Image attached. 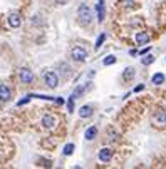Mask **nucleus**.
Here are the masks:
<instances>
[{
	"instance_id": "f257e3e1",
	"label": "nucleus",
	"mask_w": 166,
	"mask_h": 169,
	"mask_svg": "<svg viewBox=\"0 0 166 169\" xmlns=\"http://www.w3.org/2000/svg\"><path fill=\"white\" fill-rule=\"evenodd\" d=\"M77 15H79V20H81L82 25H89L91 20H92V10L86 5V3H82V5L79 7Z\"/></svg>"
},
{
	"instance_id": "f03ea898",
	"label": "nucleus",
	"mask_w": 166,
	"mask_h": 169,
	"mask_svg": "<svg viewBox=\"0 0 166 169\" xmlns=\"http://www.w3.org/2000/svg\"><path fill=\"white\" fill-rule=\"evenodd\" d=\"M44 80H46V84L51 89H56L57 85H59V75H57L54 70H47L46 74H44Z\"/></svg>"
},
{
	"instance_id": "7ed1b4c3",
	"label": "nucleus",
	"mask_w": 166,
	"mask_h": 169,
	"mask_svg": "<svg viewBox=\"0 0 166 169\" xmlns=\"http://www.w3.org/2000/svg\"><path fill=\"white\" fill-rule=\"evenodd\" d=\"M71 57L74 59L76 62H84L87 59V50L84 49V47H74V49L71 50Z\"/></svg>"
},
{
	"instance_id": "20e7f679",
	"label": "nucleus",
	"mask_w": 166,
	"mask_h": 169,
	"mask_svg": "<svg viewBox=\"0 0 166 169\" xmlns=\"http://www.w3.org/2000/svg\"><path fill=\"white\" fill-rule=\"evenodd\" d=\"M19 77H20V82H22V84H32V80H34L32 70L27 69V67L20 69V74H19Z\"/></svg>"
},
{
	"instance_id": "39448f33",
	"label": "nucleus",
	"mask_w": 166,
	"mask_h": 169,
	"mask_svg": "<svg viewBox=\"0 0 166 169\" xmlns=\"http://www.w3.org/2000/svg\"><path fill=\"white\" fill-rule=\"evenodd\" d=\"M56 124H57V120H56V117L54 115H51V114H46L42 117V125L46 129H54L56 127Z\"/></svg>"
},
{
	"instance_id": "423d86ee",
	"label": "nucleus",
	"mask_w": 166,
	"mask_h": 169,
	"mask_svg": "<svg viewBox=\"0 0 166 169\" xmlns=\"http://www.w3.org/2000/svg\"><path fill=\"white\" fill-rule=\"evenodd\" d=\"M111 157H113V151H111L109 147H104L99 151V161L101 162H109Z\"/></svg>"
},
{
	"instance_id": "0eeeda50",
	"label": "nucleus",
	"mask_w": 166,
	"mask_h": 169,
	"mask_svg": "<svg viewBox=\"0 0 166 169\" xmlns=\"http://www.w3.org/2000/svg\"><path fill=\"white\" fill-rule=\"evenodd\" d=\"M10 97H12L10 89H8L5 84H2V85H0V99H2V100H5V102H7V100H10Z\"/></svg>"
},
{
	"instance_id": "6e6552de",
	"label": "nucleus",
	"mask_w": 166,
	"mask_h": 169,
	"mask_svg": "<svg viewBox=\"0 0 166 169\" xmlns=\"http://www.w3.org/2000/svg\"><path fill=\"white\" fill-rule=\"evenodd\" d=\"M154 120H156L158 124H161V125L166 124V110H164V109L156 110V112H154Z\"/></svg>"
},
{
	"instance_id": "1a4fd4ad",
	"label": "nucleus",
	"mask_w": 166,
	"mask_h": 169,
	"mask_svg": "<svg viewBox=\"0 0 166 169\" xmlns=\"http://www.w3.org/2000/svg\"><path fill=\"white\" fill-rule=\"evenodd\" d=\"M8 23H10V25H12L13 28L20 27V23H22L20 15H19V13H10V15H8Z\"/></svg>"
},
{
	"instance_id": "9d476101",
	"label": "nucleus",
	"mask_w": 166,
	"mask_h": 169,
	"mask_svg": "<svg viewBox=\"0 0 166 169\" xmlns=\"http://www.w3.org/2000/svg\"><path fill=\"white\" fill-rule=\"evenodd\" d=\"M79 115L82 119L91 117V115H92V107H91V105H82V107L79 109Z\"/></svg>"
},
{
	"instance_id": "9b49d317",
	"label": "nucleus",
	"mask_w": 166,
	"mask_h": 169,
	"mask_svg": "<svg viewBox=\"0 0 166 169\" xmlns=\"http://www.w3.org/2000/svg\"><path fill=\"white\" fill-rule=\"evenodd\" d=\"M136 42H138V44H141V45H143V44H148V42H149V35H148L146 32H138V33H136Z\"/></svg>"
},
{
	"instance_id": "f8f14e48",
	"label": "nucleus",
	"mask_w": 166,
	"mask_h": 169,
	"mask_svg": "<svg viewBox=\"0 0 166 169\" xmlns=\"http://www.w3.org/2000/svg\"><path fill=\"white\" fill-rule=\"evenodd\" d=\"M86 139L87 141H92V139H94L96 136H97V129L94 127V125H91V127H87V131H86Z\"/></svg>"
},
{
	"instance_id": "ddd939ff",
	"label": "nucleus",
	"mask_w": 166,
	"mask_h": 169,
	"mask_svg": "<svg viewBox=\"0 0 166 169\" xmlns=\"http://www.w3.org/2000/svg\"><path fill=\"white\" fill-rule=\"evenodd\" d=\"M96 10H97V20L102 22V20H104V3L99 2L96 5Z\"/></svg>"
},
{
	"instance_id": "4468645a",
	"label": "nucleus",
	"mask_w": 166,
	"mask_h": 169,
	"mask_svg": "<svg viewBox=\"0 0 166 169\" xmlns=\"http://www.w3.org/2000/svg\"><path fill=\"white\" fill-rule=\"evenodd\" d=\"M134 74H136V72H134L133 67H128V69H124V72H123V79L124 80H131L134 77Z\"/></svg>"
},
{
	"instance_id": "2eb2a0df",
	"label": "nucleus",
	"mask_w": 166,
	"mask_h": 169,
	"mask_svg": "<svg viewBox=\"0 0 166 169\" xmlns=\"http://www.w3.org/2000/svg\"><path fill=\"white\" fill-rule=\"evenodd\" d=\"M151 80H153V84L159 85V84H163V82H164V75L161 74V72H158V74L153 75V79H151Z\"/></svg>"
},
{
	"instance_id": "dca6fc26",
	"label": "nucleus",
	"mask_w": 166,
	"mask_h": 169,
	"mask_svg": "<svg viewBox=\"0 0 166 169\" xmlns=\"http://www.w3.org/2000/svg\"><path fill=\"white\" fill-rule=\"evenodd\" d=\"M153 62H154V57L151 54H144V57L141 59V64L143 65H149V64H153Z\"/></svg>"
},
{
	"instance_id": "f3484780",
	"label": "nucleus",
	"mask_w": 166,
	"mask_h": 169,
	"mask_svg": "<svg viewBox=\"0 0 166 169\" xmlns=\"http://www.w3.org/2000/svg\"><path fill=\"white\" fill-rule=\"evenodd\" d=\"M102 64L104 65H113V64H116V57L114 55H107L104 60H102Z\"/></svg>"
},
{
	"instance_id": "a211bd4d",
	"label": "nucleus",
	"mask_w": 166,
	"mask_h": 169,
	"mask_svg": "<svg viewBox=\"0 0 166 169\" xmlns=\"http://www.w3.org/2000/svg\"><path fill=\"white\" fill-rule=\"evenodd\" d=\"M121 5L126 8H133L134 7V0H121Z\"/></svg>"
},
{
	"instance_id": "6ab92c4d",
	"label": "nucleus",
	"mask_w": 166,
	"mask_h": 169,
	"mask_svg": "<svg viewBox=\"0 0 166 169\" xmlns=\"http://www.w3.org/2000/svg\"><path fill=\"white\" fill-rule=\"evenodd\" d=\"M106 40V33H101L99 37H97V40H96V49H99V47L102 45V42Z\"/></svg>"
},
{
	"instance_id": "aec40b11",
	"label": "nucleus",
	"mask_w": 166,
	"mask_h": 169,
	"mask_svg": "<svg viewBox=\"0 0 166 169\" xmlns=\"http://www.w3.org/2000/svg\"><path fill=\"white\" fill-rule=\"evenodd\" d=\"M72 152H74V144H67V146L64 147V154L66 156H71Z\"/></svg>"
},
{
	"instance_id": "412c9836",
	"label": "nucleus",
	"mask_w": 166,
	"mask_h": 169,
	"mask_svg": "<svg viewBox=\"0 0 166 169\" xmlns=\"http://www.w3.org/2000/svg\"><path fill=\"white\" fill-rule=\"evenodd\" d=\"M84 90H86V87H81V85H79V87H77V89L74 90V94H72V97H74V99H76V97H79V95H81L82 92H84Z\"/></svg>"
},
{
	"instance_id": "4be33fe9",
	"label": "nucleus",
	"mask_w": 166,
	"mask_h": 169,
	"mask_svg": "<svg viewBox=\"0 0 166 169\" xmlns=\"http://www.w3.org/2000/svg\"><path fill=\"white\" fill-rule=\"evenodd\" d=\"M67 109H69V112H72L74 110V97H69V100H67Z\"/></svg>"
},
{
	"instance_id": "5701e85b",
	"label": "nucleus",
	"mask_w": 166,
	"mask_h": 169,
	"mask_svg": "<svg viewBox=\"0 0 166 169\" xmlns=\"http://www.w3.org/2000/svg\"><path fill=\"white\" fill-rule=\"evenodd\" d=\"M29 100H30V95H27L25 99H22L20 102H19V105H22V104H25V102H29Z\"/></svg>"
},
{
	"instance_id": "b1692460",
	"label": "nucleus",
	"mask_w": 166,
	"mask_h": 169,
	"mask_svg": "<svg viewBox=\"0 0 166 169\" xmlns=\"http://www.w3.org/2000/svg\"><path fill=\"white\" fill-rule=\"evenodd\" d=\"M143 89H144V85H143V84H141V85H138V87H136V89H134V92H139V90H143Z\"/></svg>"
},
{
	"instance_id": "393cba45",
	"label": "nucleus",
	"mask_w": 166,
	"mask_h": 169,
	"mask_svg": "<svg viewBox=\"0 0 166 169\" xmlns=\"http://www.w3.org/2000/svg\"><path fill=\"white\" fill-rule=\"evenodd\" d=\"M67 2V0H59V3H66Z\"/></svg>"
},
{
	"instance_id": "a878e982",
	"label": "nucleus",
	"mask_w": 166,
	"mask_h": 169,
	"mask_svg": "<svg viewBox=\"0 0 166 169\" xmlns=\"http://www.w3.org/2000/svg\"><path fill=\"white\" fill-rule=\"evenodd\" d=\"M99 2H102V3H104V0H99Z\"/></svg>"
}]
</instances>
